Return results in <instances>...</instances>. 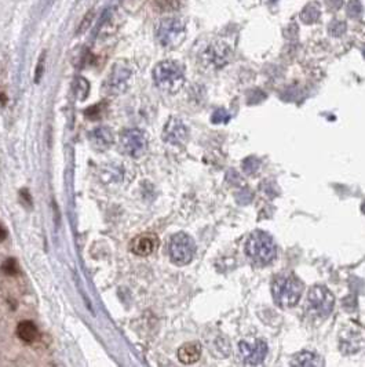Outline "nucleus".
Wrapping results in <instances>:
<instances>
[{
	"mask_svg": "<svg viewBox=\"0 0 365 367\" xmlns=\"http://www.w3.org/2000/svg\"><path fill=\"white\" fill-rule=\"evenodd\" d=\"M240 355L244 363L247 364H258L261 363L267 354V345L262 340L241 341L239 345Z\"/></svg>",
	"mask_w": 365,
	"mask_h": 367,
	"instance_id": "9",
	"label": "nucleus"
},
{
	"mask_svg": "<svg viewBox=\"0 0 365 367\" xmlns=\"http://www.w3.org/2000/svg\"><path fill=\"white\" fill-rule=\"evenodd\" d=\"M158 247V238L154 233H141L135 236L132 242H131V251L140 255V257H148L154 250Z\"/></svg>",
	"mask_w": 365,
	"mask_h": 367,
	"instance_id": "12",
	"label": "nucleus"
},
{
	"mask_svg": "<svg viewBox=\"0 0 365 367\" xmlns=\"http://www.w3.org/2000/svg\"><path fill=\"white\" fill-rule=\"evenodd\" d=\"M132 79V68L127 61H118L105 79L104 91L108 95H120L128 89Z\"/></svg>",
	"mask_w": 365,
	"mask_h": 367,
	"instance_id": "5",
	"label": "nucleus"
},
{
	"mask_svg": "<svg viewBox=\"0 0 365 367\" xmlns=\"http://www.w3.org/2000/svg\"><path fill=\"white\" fill-rule=\"evenodd\" d=\"M276 304L283 308H291L298 304L302 294V285L293 276L277 277L271 287Z\"/></svg>",
	"mask_w": 365,
	"mask_h": 367,
	"instance_id": "3",
	"label": "nucleus"
},
{
	"mask_svg": "<svg viewBox=\"0 0 365 367\" xmlns=\"http://www.w3.org/2000/svg\"><path fill=\"white\" fill-rule=\"evenodd\" d=\"M334 24V23H332ZM346 29V27H345V24L343 23H335L332 27H331V31L334 32V35L335 36H339L340 33H342L343 31Z\"/></svg>",
	"mask_w": 365,
	"mask_h": 367,
	"instance_id": "28",
	"label": "nucleus"
},
{
	"mask_svg": "<svg viewBox=\"0 0 365 367\" xmlns=\"http://www.w3.org/2000/svg\"><path fill=\"white\" fill-rule=\"evenodd\" d=\"M258 166H259V162H258V159H247L245 162L243 163V167L245 171L248 172H254L258 170Z\"/></svg>",
	"mask_w": 365,
	"mask_h": 367,
	"instance_id": "26",
	"label": "nucleus"
},
{
	"mask_svg": "<svg viewBox=\"0 0 365 367\" xmlns=\"http://www.w3.org/2000/svg\"><path fill=\"white\" fill-rule=\"evenodd\" d=\"M292 364H296V366H318V364H321V362L316 355L310 354V352H302L295 358Z\"/></svg>",
	"mask_w": 365,
	"mask_h": 367,
	"instance_id": "18",
	"label": "nucleus"
},
{
	"mask_svg": "<svg viewBox=\"0 0 365 367\" xmlns=\"http://www.w3.org/2000/svg\"><path fill=\"white\" fill-rule=\"evenodd\" d=\"M7 238V229L0 224V242H3Z\"/></svg>",
	"mask_w": 365,
	"mask_h": 367,
	"instance_id": "30",
	"label": "nucleus"
},
{
	"mask_svg": "<svg viewBox=\"0 0 365 367\" xmlns=\"http://www.w3.org/2000/svg\"><path fill=\"white\" fill-rule=\"evenodd\" d=\"M154 84L164 93L175 94L185 84V71L176 61L166 59L158 62L153 69Z\"/></svg>",
	"mask_w": 365,
	"mask_h": 367,
	"instance_id": "1",
	"label": "nucleus"
},
{
	"mask_svg": "<svg viewBox=\"0 0 365 367\" xmlns=\"http://www.w3.org/2000/svg\"><path fill=\"white\" fill-rule=\"evenodd\" d=\"M17 336L24 341V342H33L39 337V329L31 320H24L17 326Z\"/></svg>",
	"mask_w": 365,
	"mask_h": 367,
	"instance_id": "16",
	"label": "nucleus"
},
{
	"mask_svg": "<svg viewBox=\"0 0 365 367\" xmlns=\"http://www.w3.org/2000/svg\"><path fill=\"white\" fill-rule=\"evenodd\" d=\"M245 254L248 258L259 265H266L271 263L277 255V247L275 241L266 232L257 231L249 235L245 242Z\"/></svg>",
	"mask_w": 365,
	"mask_h": 367,
	"instance_id": "2",
	"label": "nucleus"
},
{
	"mask_svg": "<svg viewBox=\"0 0 365 367\" xmlns=\"http://www.w3.org/2000/svg\"><path fill=\"white\" fill-rule=\"evenodd\" d=\"M320 17V9L317 5H307L305 9H303L302 14H301V18H302L303 23L306 24H313L314 21H317Z\"/></svg>",
	"mask_w": 365,
	"mask_h": 367,
	"instance_id": "19",
	"label": "nucleus"
},
{
	"mask_svg": "<svg viewBox=\"0 0 365 367\" xmlns=\"http://www.w3.org/2000/svg\"><path fill=\"white\" fill-rule=\"evenodd\" d=\"M335 298L324 286H314L307 295V309L311 315L318 317L328 316L332 312Z\"/></svg>",
	"mask_w": 365,
	"mask_h": 367,
	"instance_id": "7",
	"label": "nucleus"
},
{
	"mask_svg": "<svg viewBox=\"0 0 365 367\" xmlns=\"http://www.w3.org/2000/svg\"><path fill=\"white\" fill-rule=\"evenodd\" d=\"M201 356V345L198 342H186L178 349V359L184 364H193Z\"/></svg>",
	"mask_w": 365,
	"mask_h": 367,
	"instance_id": "14",
	"label": "nucleus"
},
{
	"mask_svg": "<svg viewBox=\"0 0 365 367\" xmlns=\"http://www.w3.org/2000/svg\"><path fill=\"white\" fill-rule=\"evenodd\" d=\"M119 28V15L118 11L115 9H110L109 11L104 14L102 17V21H101V25L98 27V31H97V36H110L113 32L116 31Z\"/></svg>",
	"mask_w": 365,
	"mask_h": 367,
	"instance_id": "15",
	"label": "nucleus"
},
{
	"mask_svg": "<svg viewBox=\"0 0 365 367\" xmlns=\"http://www.w3.org/2000/svg\"><path fill=\"white\" fill-rule=\"evenodd\" d=\"M90 142L95 149L106 150L113 145L115 137L108 127H97L90 133Z\"/></svg>",
	"mask_w": 365,
	"mask_h": 367,
	"instance_id": "13",
	"label": "nucleus"
},
{
	"mask_svg": "<svg viewBox=\"0 0 365 367\" xmlns=\"http://www.w3.org/2000/svg\"><path fill=\"white\" fill-rule=\"evenodd\" d=\"M347 13L350 17H357V15H360L361 13V5L358 0H352L349 6H347Z\"/></svg>",
	"mask_w": 365,
	"mask_h": 367,
	"instance_id": "24",
	"label": "nucleus"
},
{
	"mask_svg": "<svg viewBox=\"0 0 365 367\" xmlns=\"http://www.w3.org/2000/svg\"><path fill=\"white\" fill-rule=\"evenodd\" d=\"M86 115L88 116L90 119H95L97 116L99 115V106L98 105H94V106H91L90 109H87L86 111Z\"/></svg>",
	"mask_w": 365,
	"mask_h": 367,
	"instance_id": "29",
	"label": "nucleus"
},
{
	"mask_svg": "<svg viewBox=\"0 0 365 367\" xmlns=\"http://www.w3.org/2000/svg\"><path fill=\"white\" fill-rule=\"evenodd\" d=\"M182 0H154V9L158 13H172L180 9Z\"/></svg>",
	"mask_w": 365,
	"mask_h": 367,
	"instance_id": "17",
	"label": "nucleus"
},
{
	"mask_svg": "<svg viewBox=\"0 0 365 367\" xmlns=\"http://www.w3.org/2000/svg\"><path fill=\"white\" fill-rule=\"evenodd\" d=\"M88 89H90V84L87 82L86 79H83V77H79V80H77V94L79 95V100H84L87 95H88Z\"/></svg>",
	"mask_w": 365,
	"mask_h": 367,
	"instance_id": "22",
	"label": "nucleus"
},
{
	"mask_svg": "<svg viewBox=\"0 0 365 367\" xmlns=\"http://www.w3.org/2000/svg\"><path fill=\"white\" fill-rule=\"evenodd\" d=\"M168 251H170V258L172 263L179 267H184L193 260L194 254H196V245L188 233L179 232L171 238Z\"/></svg>",
	"mask_w": 365,
	"mask_h": 367,
	"instance_id": "6",
	"label": "nucleus"
},
{
	"mask_svg": "<svg viewBox=\"0 0 365 367\" xmlns=\"http://www.w3.org/2000/svg\"><path fill=\"white\" fill-rule=\"evenodd\" d=\"M163 140L171 145H180L188 140V127L180 119L172 116L163 130Z\"/></svg>",
	"mask_w": 365,
	"mask_h": 367,
	"instance_id": "10",
	"label": "nucleus"
},
{
	"mask_svg": "<svg viewBox=\"0 0 365 367\" xmlns=\"http://www.w3.org/2000/svg\"><path fill=\"white\" fill-rule=\"evenodd\" d=\"M203 58L207 65L214 68H221L230 58V49L225 43H212L206 49Z\"/></svg>",
	"mask_w": 365,
	"mask_h": 367,
	"instance_id": "11",
	"label": "nucleus"
},
{
	"mask_svg": "<svg viewBox=\"0 0 365 367\" xmlns=\"http://www.w3.org/2000/svg\"><path fill=\"white\" fill-rule=\"evenodd\" d=\"M230 120V115L225 109H217L214 114H212L211 122L214 124H221V123H227Z\"/></svg>",
	"mask_w": 365,
	"mask_h": 367,
	"instance_id": "21",
	"label": "nucleus"
},
{
	"mask_svg": "<svg viewBox=\"0 0 365 367\" xmlns=\"http://www.w3.org/2000/svg\"><path fill=\"white\" fill-rule=\"evenodd\" d=\"M44 54L40 55V59H39V62H37V67H36V73H35V82L39 83L40 82L41 76H43V73H44Z\"/></svg>",
	"mask_w": 365,
	"mask_h": 367,
	"instance_id": "25",
	"label": "nucleus"
},
{
	"mask_svg": "<svg viewBox=\"0 0 365 367\" xmlns=\"http://www.w3.org/2000/svg\"><path fill=\"white\" fill-rule=\"evenodd\" d=\"M362 211H364V213H365V203H364V206H362Z\"/></svg>",
	"mask_w": 365,
	"mask_h": 367,
	"instance_id": "31",
	"label": "nucleus"
},
{
	"mask_svg": "<svg viewBox=\"0 0 365 367\" xmlns=\"http://www.w3.org/2000/svg\"><path fill=\"white\" fill-rule=\"evenodd\" d=\"M2 272L7 276H17L21 272L18 261L15 258H7L5 263L2 264Z\"/></svg>",
	"mask_w": 365,
	"mask_h": 367,
	"instance_id": "20",
	"label": "nucleus"
},
{
	"mask_svg": "<svg viewBox=\"0 0 365 367\" xmlns=\"http://www.w3.org/2000/svg\"><path fill=\"white\" fill-rule=\"evenodd\" d=\"M120 149L131 158H141L148 149V137L140 128H126L120 134Z\"/></svg>",
	"mask_w": 365,
	"mask_h": 367,
	"instance_id": "8",
	"label": "nucleus"
},
{
	"mask_svg": "<svg viewBox=\"0 0 365 367\" xmlns=\"http://www.w3.org/2000/svg\"><path fill=\"white\" fill-rule=\"evenodd\" d=\"M186 25L180 18L170 17L158 23L156 28V37L158 43L166 49H175L185 40Z\"/></svg>",
	"mask_w": 365,
	"mask_h": 367,
	"instance_id": "4",
	"label": "nucleus"
},
{
	"mask_svg": "<svg viewBox=\"0 0 365 367\" xmlns=\"http://www.w3.org/2000/svg\"><path fill=\"white\" fill-rule=\"evenodd\" d=\"M19 198L22 199V202L25 203V206H28V207H32L33 202H32V198H31V193H29V190L28 189L19 190Z\"/></svg>",
	"mask_w": 365,
	"mask_h": 367,
	"instance_id": "27",
	"label": "nucleus"
},
{
	"mask_svg": "<svg viewBox=\"0 0 365 367\" xmlns=\"http://www.w3.org/2000/svg\"><path fill=\"white\" fill-rule=\"evenodd\" d=\"M94 11L91 10V11H88V13L84 15V18L81 19V23L80 25H79V29H77V33L80 35V33H83V32H86L87 31V28L90 27L91 23H93V19H94Z\"/></svg>",
	"mask_w": 365,
	"mask_h": 367,
	"instance_id": "23",
	"label": "nucleus"
}]
</instances>
